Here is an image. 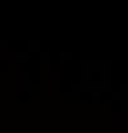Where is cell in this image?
<instances>
[{"instance_id": "cell-1", "label": "cell", "mask_w": 128, "mask_h": 133, "mask_svg": "<svg viewBox=\"0 0 128 133\" xmlns=\"http://www.w3.org/2000/svg\"><path fill=\"white\" fill-rule=\"evenodd\" d=\"M38 49H40V42H37V41H31L30 42V50L37 51Z\"/></svg>"}, {"instance_id": "cell-2", "label": "cell", "mask_w": 128, "mask_h": 133, "mask_svg": "<svg viewBox=\"0 0 128 133\" xmlns=\"http://www.w3.org/2000/svg\"><path fill=\"white\" fill-rule=\"evenodd\" d=\"M19 59L20 60H28L30 59V54L28 52H19Z\"/></svg>"}, {"instance_id": "cell-3", "label": "cell", "mask_w": 128, "mask_h": 133, "mask_svg": "<svg viewBox=\"0 0 128 133\" xmlns=\"http://www.w3.org/2000/svg\"><path fill=\"white\" fill-rule=\"evenodd\" d=\"M28 76H30V74H28L27 72H26V73H20V74H19V77H20L19 80H20V81H28Z\"/></svg>"}, {"instance_id": "cell-4", "label": "cell", "mask_w": 128, "mask_h": 133, "mask_svg": "<svg viewBox=\"0 0 128 133\" xmlns=\"http://www.w3.org/2000/svg\"><path fill=\"white\" fill-rule=\"evenodd\" d=\"M40 59L41 60H49V52H41Z\"/></svg>"}]
</instances>
